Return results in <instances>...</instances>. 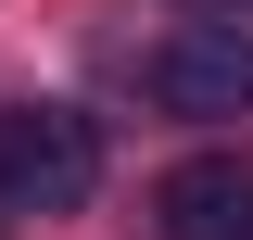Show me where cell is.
<instances>
[{"instance_id":"obj_5","label":"cell","mask_w":253,"mask_h":240,"mask_svg":"<svg viewBox=\"0 0 253 240\" xmlns=\"http://www.w3.org/2000/svg\"><path fill=\"white\" fill-rule=\"evenodd\" d=\"M215 13H228V0H215Z\"/></svg>"},{"instance_id":"obj_2","label":"cell","mask_w":253,"mask_h":240,"mask_svg":"<svg viewBox=\"0 0 253 240\" xmlns=\"http://www.w3.org/2000/svg\"><path fill=\"white\" fill-rule=\"evenodd\" d=\"M152 101L165 114H190V126H215V114H253V26H177V38H152Z\"/></svg>"},{"instance_id":"obj_3","label":"cell","mask_w":253,"mask_h":240,"mask_svg":"<svg viewBox=\"0 0 253 240\" xmlns=\"http://www.w3.org/2000/svg\"><path fill=\"white\" fill-rule=\"evenodd\" d=\"M152 228L165 240H253V152H190V164H165Z\"/></svg>"},{"instance_id":"obj_4","label":"cell","mask_w":253,"mask_h":240,"mask_svg":"<svg viewBox=\"0 0 253 240\" xmlns=\"http://www.w3.org/2000/svg\"><path fill=\"white\" fill-rule=\"evenodd\" d=\"M0 228H13V215H0Z\"/></svg>"},{"instance_id":"obj_1","label":"cell","mask_w":253,"mask_h":240,"mask_svg":"<svg viewBox=\"0 0 253 240\" xmlns=\"http://www.w3.org/2000/svg\"><path fill=\"white\" fill-rule=\"evenodd\" d=\"M101 190V126L76 101H13L0 114V215H76Z\"/></svg>"}]
</instances>
